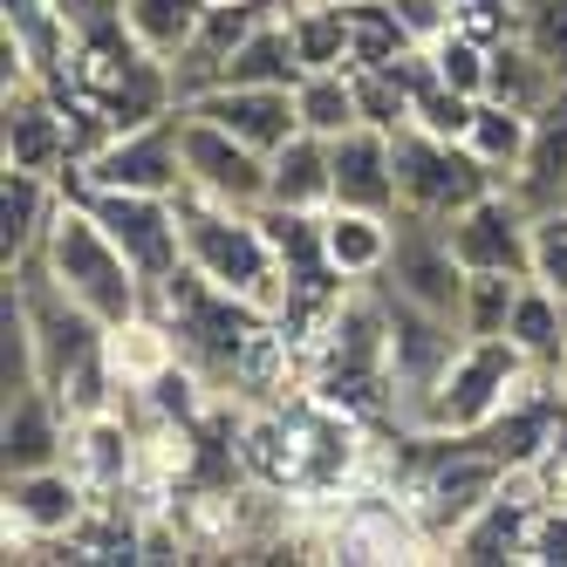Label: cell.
Instances as JSON below:
<instances>
[{"mask_svg":"<svg viewBox=\"0 0 567 567\" xmlns=\"http://www.w3.org/2000/svg\"><path fill=\"white\" fill-rule=\"evenodd\" d=\"M178 226H185V267L206 280V288H219L233 301H254L260 315H280L288 274H280V254H274L260 213L219 206V198L185 185L178 192Z\"/></svg>","mask_w":567,"mask_h":567,"instance_id":"6da1fadb","label":"cell"},{"mask_svg":"<svg viewBox=\"0 0 567 567\" xmlns=\"http://www.w3.org/2000/svg\"><path fill=\"white\" fill-rule=\"evenodd\" d=\"M34 254H42V267L103 321V329H131V321H144V301H151L144 274H137L131 254L110 239V226L83 206V192L62 185V206H55V219H49V239H42Z\"/></svg>","mask_w":567,"mask_h":567,"instance_id":"7a4b0ae2","label":"cell"},{"mask_svg":"<svg viewBox=\"0 0 567 567\" xmlns=\"http://www.w3.org/2000/svg\"><path fill=\"white\" fill-rule=\"evenodd\" d=\"M526 349L506 342V336H465V349L452 355V370H444V383L424 396V411H417V431H485L506 403L513 390L526 383Z\"/></svg>","mask_w":567,"mask_h":567,"instance_id":"3957f363","label":"cell"},{"mask_svg":"<svg viewBox=\"0 0 567 567\" xmlns=\"http://www.w3.org/2000/svg\"><path fill=\"white\" fill-rule=\"evenodd\" d=\"M69 185L83 192H157L178 198L185 192V110H165L151 124L110 131L90 157L69 165Z\"/></svg>","mask_w":567,"mask_h":567,"instance_id":"277c9868","label":"cell"},{"mask_svg":"<svg viewBox=\"0 0 567 567\" xmlns=\"http://www.w3.org/2000/svg\"><path fill=\"white\" fill-rule=\"evenodd\" d=\"M390 157H396V198H403L396 213L452 219V213L472 206V198H485V192L499 185V172L478 165L472 144H458V137H431V131H417V124L390 131Z\"/></svg>","mask_w":567,"mask_h":567,"instance_id":"5b68a950","label":"cell"},{"mask_svg":"<svg viewBox=\"0 0 567 567\" xmlns=\"http://www.w3.org/2000/svg\"><path fill=\"white\" fill-rule=\"evenodd\" d=\"M377 301H383V321H390V396H396V411L417 424L424 411V396L444 383V370H452V355L465 349V329L452 315H437L411 295H396L390 280H370Z\"/></svg>","mask_w":567,"mask_h":567,"instance_id":"8992f818","label":"cell"},{"mask_svg":"<svg viewBox=\"0 0 567 567\" xmlns=\"http://www.w3.org/2000/svg\"><path fill=\"white\" fill-rule=\"evenodd\" d=\"M329 349H321V396L329 403H370L377 390H390V321L377 288L362 280V295H342L329 308Z\"/></svg>","mask_w":567,"mask_h":567,"instance_id":"52a82bcc","label":"cell"},{"mask_svg":"<svg viewBox=\"0 0 567 567\" xmlns=\"http://www.w3.org/2000/svg\"><path fill=\"white\" fill-rule=\"evenodd\" d=\"M69 185V178H62ZM83 192V185H69ZM83 206L110 226V239L131 254V267L144 274V288L157 295L165 280L185 274V226H178V198H157V192H83Z\"/></svg>","mask_w":567,"mask_h":567,"instance_id":"ba28073f","label":"cell"},{"mask_svg":"<svg viewBox=\"0 0 567 567\" xmlns=\"http://www.w3.org/2000/svg\"><path fill=\"white\" fill-rule=\"evenodd\" d=\"M370 280H390L396 295H411L437 315L458 321V301H465V260L452 254V233H444V219H424V213H396V233H390V260L383 274Z\"/></svg>","mask_w":567,"mask_h":567,"instance_id":"9c48e42d","label":"cell"},{"mask_svg":"<svg viewBox=\"0 0 567 567\" xmlns=\"http://www.w3.org/2000/svg\"><path fill=\"white\" fill-rule=\"evenodd\" d=\"M444 233H452V254L465 260V274H534V206L513 185L472 198L465 213L444 219Z\"/></svg>","mask_w":567,"mask_h":567,"instance_id":"30bf717a","label":"cell"},{"mask_svg":"<svg viewBox=\"0 0 567 567\" xmlns=\"http://www.w3.org/2000/svg\"><path fill=\"white\" fill-rule=\"evenodd\" d=\"M185 185L219 198V206L260 213L267 206V151L239 144L233 131H219V124L185 110Z\"/></svg>","mask_w":567,"mask_h":567,"instance_id":"8fae6325","label":"cell"},{"mask_svg":"<svg viewBox=\"0 0 567 567\" xmlns=\"http://www.w3.org/2000/svg\"><path fill=\"white\" fill-rule=\"evenodd\" d=\"M0 151H8L14 172L62 178L75 165V116L62 103H49L42 83H21V90H8V110H0Z\"/></svg>","mask_w":567,"mask_h":567,"instance_id":"7c38bea8","label":"cell"},{"mask_svg":"<svg viewBox=\"0 0 567 567\" xmlns=\"http://www.w3.org/2000/svg\"><path fill=\"white\" fill-rule=\"evenodd\" d=\"M178 110H192V116H206V124H219V131H233L239 144H254V151H280L295 131H301V110H295V90H254V83H219V90H206V96H192V103H178Z\"/></svg>","mask_w":567,"mask_h":567,"instance_id":"4fadbf2b","label":"cell"},{"mask_svg":"<svg viewBox=\"0 0 567 567\" xmlns=\"http://www.w3.org/2000/svg\"><path fill=\"white\" fill-rule=\"evenodd\" d=\"M83 506H90V478L83 472H62V465L8 472V534H21V540L75 534V526H83Z\"/></svg>","mask_w":567,"mask_h":567,"instance_id":"5bb4252c","label":"cell"},{"mask_svg":"<svg viewBox=\"0 0 567 567\" xmlns=\"http://www.w3.org/2000/svg\"><path fill=\"white\" fill-rule=\"evenodd\" d=\"M62 396L49 383H28L8 396V417H0V458L8 472H42V465H62V452L75 444V424H62Z\"/></svg>","mask_w":567,"mask_h":567,"instance_id":"9a60e30c","label":"cell"},{"mask_svg":"<svg viewBox=\"0 0 567 567\" xmlns=\"http://www.w3.org/2000/svg\"><path fill=\"white\" fill-rule=\"evenodd\" d=\"M267 206H295V213H329L336 206V137L295 131L267 157Z\"/></svg>","mask_w":567,"mask_h":567,"instance_id":"2e32d148","label":"cell"},{"mask_svg":"<svg viewBox=\"0 0 567 567\" xmlns=\"http://www.w3.org/2000/svg\"><path fill=\"white\" fill-rule=\"evenodd\" d=\"M336 206L355 213H396V157H390V131L355 124L336 137Z\"/></svg>","mask_w":567,"mask_h":567,"instance_id":"e0dca14e","label":"cell"},{"mask_svg":"<svg viewBox=\"0 0 567 567\" xmlns=\"http://www.w3.org/2000/svg\"><path fill=\"white\" fill-rule=\"evenodd\" d=\"M506 185H513L534 213L567 206V90H560L554 103H540V110H534V144H526L519 172H513Z\"/></svg>","mask_w":567,"mask_h":567,"instance_id":"ac0fdd59","label":"cell"},{"mask_svg":"<svg viewBox=\"0 0 567 567\" xmlns=\"http://www.w3.org/2000/svg\"><path fill=\"white\" fill-rule=\"evenodd\" d=\"M534 506L526 499H513V493H493L465 526L444 547H452V560H465V567H485V560H526V547H534Z\"/></svg>","mask_w":567,"mask_h":567,"instance_id":"d6986e66","label":"cell"},{"mask_svg":"<svg viewBox=\"0 0 567 567\" xmlns=\"http://www.w3.org/2000/svg\"><path fill=\"white\" fill-rule=\"evenodd\" d=\"M55 206H62V178L14 172V165H8V185H0V254H8V267L28 260V254L49 239Z\"/></svg>","mask_w":567,"mask_h":567,"instance_id":"ffe728a7","label":"cell"},{"mask_svg":"<svg viewBox=\"0 0 567 567\" xmlns=\"http://www.w3.org/2000/svg\"><path fill=\"white\" fill-rule=\"evenodd\" d=\"M390 233H396V213H355V206H329V213H321V239H329V260H336L342 280L383 274Z\"/></svg>","mask_w":567,"mask_h":567,"instance_id":"44dd1931","label":"cell"},{"mask_svg":"<svg viewBox=\"0 0 567 567\" xmlns=\"http://www.w3.org/2000/svg\"><path fill=\"white\" fill-rule=\"evenodd\" d=\"M560 90H567V75H560L554 62H540L534 49L519 42V34H499V42H493V75H485V96H493V103L534 116V110L554 103Z\"/></svg>","mask_w":567,"mask_h":567,"instance_id":"7402d4cb","label":"cell"},{"mask_svg":"<svg viewBox=\"0 0 567 567\" xmlns=\"http://www.w3.org/2000/svg\"><path fill=\"white\" fill-rule=\"evenodd\" d=\"M219 83H254V90H295L301 83V55H295V34H288V8L239 42V55L219 69Z\"/></svg>","mask_w":567,"mask_h":567,"instance_id":"603a6c76","label":"cell"},{"mask_svg":"<svg viewBox=\"0 0 567 567\" xmlns=\"http://www.w3.org/2000/svg\"><path fill=\"white\" fill-rule=\"evenodd\" d=\"M206 8H213V0H124V34H131L144 55H157V62L172 69L192 49V34H198V21H206Z\"/></svg>","mask_w":567,"mask_h":567,"instance_id":"cb8c5ba5","label":"cell"},{"mask_svg":"<svg viewBox=\"0 0 567 567\" xmlns=\"http://www.w3.org/2000/svg\"><path fill=\"white\" fill-rule=\"evenodd\" d=\"M506 342H519L534 370H560V355H567V301H560L554 288H540L534 274H526V288H519V301H513Z\"/></svg>","mask_w":567,"mask_h":567,"instance_id":"d4e9b609","label":"cell"},{"mask_svg":"<svg viewBox=\"0 0 567 567\" xmlns=\"http://www.w3.org/2000/svg\"><path fill=\"white\" fill-rule=\"evenodd\" d=\"M465 144H472L478 165H493L499 185H506V178L519 172L526 144H534V116H526V110H506V103H493V96H478V116H472Z\"/></svg>","mask_w":567,"mask_h":567,"instance_id":"484cf974","label":"cell"},{"mask_svg":"<svg viewBox=\"0 0 567 567\" xmlns=\"http://www.w3.org/2000/svg\"><path fill=\"white\" fill-rule=\"evenodd\" d=\"M288 34H295L301 69H355L349 14H342V8H321V0H288Z\"/></svg>","mask_w":567,"mask_h":567,"instance_id":"4316f807","label":"cell"},{"mask_svg":"<svg viewBox=\"0 0 567 567\" xmlns=\"http://www.w3.org/2000/svg\"><path fill=\"white\" fill-rule=\"evenodd\" d=\"M295 110H301V131H315V137H342V131L362 124V116H355V83H349V69H301Z\"/></svg>","mask_w":567,"mask_h":567,"instance_id":"83f0119b","label":"cell"},{"mask_svg":"<svg viewBox=\"0 0 567 567\" xmlns=\"http://www.w3.org/2000/svg\"><path fill=\"white\" fill-rule=\"evenodd\" d=\"M349 14V49H355V69H383V62H396V55H411V49H424L411 28H403V14L390 8V0H355V8H342Z\"/></svg>","mask_w":567,"mask_h":567,"instance_id":"f1b7e54d","label":"cell"},{"mask_svg":"<svg viewBox=\"0 0 567 567\" xmlns=\"http://www.w3.org/2000/svg\"><path fill=\"white\" fill-rule=\"evenodd\" d=\"M75 472H83L90 485H103V493H116L124 485V472H131V431H124V417L116 411H103V417H83L75 424Z\"/></svg>","mask_w":567,"mask_h":567,"instance_id":"f546056e","label":"cell"},{"mask_svg":"<svg viewBox=\"0 0 567 567\" xmlns=\"http://www.w3.org/2000/svg\"><path fill=\"white\" fill-rule=\"evenodd\" d=\"M519 288H526V274H472L465 301H458V329L465 336H506Z\"/></svg>","mask_w":567,"mask_h":567,"instance_id":"4dcf8cb0","label":"cell"},{"mask_svg":"<svg viewBox=\"0 0 567 567\" xmlns=\"http://www.w3.org/2000/svg\"><path fill=\"white\" fill-rule=\"evenodd\" d=\"M431 62H437V75H444L452 90L485 96V75H493V42H485V34H472V28H444L437 42H431Z\"/></svg>","mask_w":567,"mask_h":567,"instance_id":"1f68e13d","label":"cell"},{"mask_svg":"<svg viewBox=\"0 0 567 567\" xmlns=\"http://www.w3.org/2000/svg\"><path fill=\"white\" fill-rule=\"evenodd\" d=\"M472 116H478V96L452 90L444 75H431V83L411 96V124H417V131H431V137H458V144H465Z\"/></svg>","mask_w":567,"mask_h":567,"instance_id":"d6a6232c","label":"cell"},{"mask_svg":"<svg viewBox=\"0 0 567 567\" xmlns=\"http://www.w3.org/2000/svg\"><path fill=\"white\" fill-rule=\"evenodd\" d=\"M349 83H355V116L370 131H403L411 124V90H403L390 69H349Z\"/></svg>","mask_w":567,"mask_h":567,"instance_id":"836d02e7","label":"cell"},{"mask_svg":"<svg viewBox=\"0 0 567 567\" xmlns=\"http://www.w3.org/2000/svg\"><path fill=\"white\" fill-rule=\"evenodd\" d=\"M513 34H519V42L534 49L540 62H554V69L567 75V0H519Z\"/></svg>","mask_w":567,"mask_h":567,"instance_id":"e575fe53","label":"cell"},{"mask_svg":"<svg viewBox=\"0 0 567 567\" xmlns=\"http://www.w3.org/2000/svg\"><path fill=\"white\" fill-rule=\"evenodd\" d=\"M534 280L567 301V206L534 213Z\"/></svg>","mask_w":567,"mask_h":567,"instance_id":"d590c367","label":"cell"},{"mask_svg":"<svg viewBox=\"0 0 567 567\" xmlns=\"http://www.w3.org/2000/svg\"><path fill=\"white\" fill-rule=\"evenodd\" d=\"M526 560H540V567L567 560V513H540L534 519V547H526Z\"/></svg>","mask_w":567,"mask_h":567,"instance_id":"8d00e7d4","label":"cell"},{"mask_svg":"<svg viewBox=\"0 0 567 567\" xmlns=\"http://www.w3.org/2000/svg\"><path fill=\"white\" fill-rule=\"evenodd\" d=\"M554 377H560V403H567V355H560V370H554Z\"/></svg>","mask_w":567,"mask_h":567,"instance_id":"74e56055","label":"cell"},{"mask_svg":"<svg viewBox=\"0 0 567 567\" xmlns=\"http://www.w3.org/2000/svg\"><path fill=\"white\" fill-rule=\"evenodd\" d=\"M321 8H355V0H321Z\"/></svg>","mask_w":567,"mask_h":567,"instance_id":"f35d334b","label":"cell"}]
</instances>
